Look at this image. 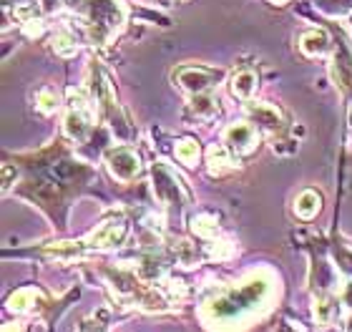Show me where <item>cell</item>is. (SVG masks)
Wrapping results in <instances>:
<instances>
[{
  "mask_svg": "<svg viewBox=\"0 0 352 332\" xmlns=\"http://www.w3.org/2000/svg\"><path fill=\"white\" fill-rule=\"evenodd\" d=\"M270 280H264L262 274H252L234 289H221L214 300H209L204 305V318L221 325L242 322L247 315H254L259 307H264V302L270 300Z\"/></svg>",
  "mask_w": 352,
  "mask_h": 332,
  "instance_id": "1",
  "label": "cell"
},
{
  "mask_svg": "<svg viewBox=\"0 0 352 332\" xmlns=\"http://www.w3.org/2000/svg\"><path fill=\"white\" fill-rule=\"evenodd\" d=\"M83 13H86V33L96 45H109L126 23L121 0H83Z\"/></svg>",
  "mask_w": 352,
  "mask_h": 332,
  "instance_id": "2",
  "label": "cell"
},
{
  "mask_svg": "<svg viewBox=\"0 0 352 332\" xmlns=\"http://www.w3.org/2000/svg\"><path fill=\"white\" fill-rule=\"evenodd\" d=\"M91 78H94V83H91V93L96 96V101H98V106H101V113L106 118H109L111 129L121 136V139H129V133H131V129H129V118L124 116V111H121V104H118V96L116 91H113V83H111L109 74L103 71L98 63H91Z\"/></svg>",
  "mask_w": 352,
  "mask_h": 332,
  "instance_id": "3",
  "label": "cell"
},
{
  "mask_svg": "<svg viewBox=\"0 0 352 332\" xmlns=\"http://www.w3.org/2000/svg\"><path fill=\"white\" fill-rule=\"evenodd\" d=\"M224 71L221 68H212V66H201V63H184L171 74L174 83L179 89L189 91L191 96L194 93H206L212 91L214 86H219L224 81Z\"/></svg>",
  "mask_w": 352,
  "mask_h": 332,
  "instance_id": "4",
  "label": "cell"
},
{
  "mask_svg": "<svg viewBox=\"0 0 352 332\" xmlns=\"http://www.w3.org/2000/svg\"><path fill=\"white\" fill-rule=\"evenodd\" d=\"M151 181H154V194L156 199L162 201L164 207H182L189 201V192L182 184V179L176 177L174 171L166 164H154L151 166Z\"/></svg>",
  "mask_w": 352,
  "mask_h": 332,
  "instance_id": "5",
  "label": "cell"
},
{
  "mask_svg": "<svg viewBox=\"0 0 352 332\" xmlns=\"http://www.w3.org/2000/svg\"><path fill=\"white\" fill-rule=\"evenodd\" d=\"M106 169H109V174L116 181H124L126 184V181H133L141 174V159L131 148L118 146L113 151H109V156H106Z\"/></svg>",
  "mask_w": 352,
  "mask_h": 332,
  "instance_id": "6",
  "label": "cell"
},
{
  "mask_svg": "<svg viewBox=\"0 0 352 332\" xmlns=\"http://www.w3.org/2000/svg\"><path fill=\"white\" fill-rule=\"evenodd\" d=\"M221 144H227L236 156H247L259 146L257 126L239 121V124H229L221 133Z\"/></svg>",
  "mask_w": 352,
  "mask_h": 332,
  "instance_id": "7",
  "label": "cell"
},
{
  "mask_svg": "<svg viewBox=\"0 0 352 332\" xmlns=\"http://www.w3.org/2000/svg\"><path fill=\"white\" fill-rule=\"evenodd\" d=\"M126 232L129 227L124 219H106L86 236V244L91 250H113L126 239Z\"/></svg>",
  "mask_w": 352,
  "mask_h": 332,
  "instance_id": "8",
  "label": "cell"
},
{
  "mask_svg": "<svg viewBox=\"0 0 352 332\" xmlns=\"http://www.w3.org/2000/svg\"><path fill=\"white\" fill-rule=\"evenodd\" d=\"M330 71H332V78H335V86H338L342 93H350L352 91V51L345 41H338V43L332 45Z\"/></svg>",
  "mask_w": 352,
  "mask_h": 332,
  "instance_id": "9",
  "label": "cell"
},
{
  "mask_svg": "<svg viewBox=\"0 0 352 332\" xmlns=\"http://www.w3.org/2000/svg\"><path fill=\"white\" fill-rule=\"evenodd\" d=\"M247 116L252 118V124L259 126L267 133H282L285 131V113L274 104H259V101H247Z\"/></svg>",
  "mask_w": 352,
  "mask_h": 332,
  "instance_id": "10",
  "label": "cell"
},
{
  "mask_svg": "<svg viewBox=\"0 0 352 332\" xmlns=\"http://www.w3.org/2000/svg\"><path fill=\"white\" fill-rule=\"evenodd\" d=\"M300 51L302 56H307V58H322L327 53H332V38L330 33L324 28H307L305 33L300 36Z\"/></svg>",
  "mask_w": 352,
  "mask_h": 332,
  "instance_id": "11",
  "label": "cell"
},
{
  "mask_svg": "<svg viewBox=\"0 0 352 332\" xmlns=\"http://www.w3.org/2000/svg\"><path fill=\"white\" fill-rule=\"evenodd\" d=\"M239 166L236 162V154L227 144H212V146L206 148V169L212 177H221V174H229V171H234Z\"/></svg>",
  "mask_w": 352,
  "mask_h": 332,
  "instance_id": "12",
  "label": "cell"
},
{
  "mask_svg": "<svg viewBox=\"0 0 352 332\" xmlns=\"http://www.w3.org/2000/svg\"><path fill=\"white\" fill-rule=\"evenodd\" d=\"M257 86H259V78L252 68H239V71H234L232 78H229L232 96L242 98V101H252V96L257 93Z\"/></svg>",
  "mask_w": 352,
  "mask_h": 332,
  "instance_id": "13",
  "label": "cell"
},
{
  "mask_svg": "<svg viewBox=\"0 0 352 332\" xmlns=\"http://www.w3.org/2000/svg\"><path fill=\"white\" fill-rule=\"evenodd\" d=\"M63 131H66L68 139L83 141L91 133V113L88 111H68L66 118H63Z\"/></svg>",
  "mask_w": 352,
  "mask_h": 332,
  "instance_id": "14",
  "label": "cell"
},
{
  "mask_svg": "<svg viewBox=\"0 0 352 332\" xmlns=\"http://www.w3.org/2000/svg\"><path fill=\"white\" fill-rule=\"evenodd\" d=\"M41 300H43L41 289H36V287H21V289H15L13 295L8 297V310L23 315V312H30L33 307H38V302H41Z\"/></svg>",
  "mask_w": 352,
  "mask_h": 332,
  "instance_id": "15",
  "label": "cell"
},
{
  "mask_svg": "<svg viewBox=\"0 0 352 332\" xmlns=\"http://www.w3.org/2000/svg\"><path fill=\"white\" fill-rule=\"evenodd\" d=\"M88 250L86 239L83 242H53L48 244L43 250V254H48V257L58 259V262H71V259H78L83 257Z\"/></svg>",
  "mask_w": 352,
  "mask_h": 332,
  "instance_id": "16",
  "label": "cell"
},
{
  "mask_svg": "<svg viewBox=\"0 0 352 332\" xmlns=\"http://www.w3.org/2000/svg\"><path fill=\"white\" fill-rule=\"evenodd\" d=\"M320 209H322V197L315 189H305L294 199V214L300 217V219H312V217H317Z\"/></svg>",
  "mask_w": 352,
  "mask_h": 332,
  "instance_id": "17",
  "label": "cell"
},
{
  "mask_svg": "<svg viewBox=\"0 0 352 332\" xmlns=\"http://www.w3.org/2000/svg\"><path fill=\"white\" fill-rule=\"evenodd\" d=\"M312 315H315V322L320 327H330L335 315H338V300L330 295H320L315 297V307H312Z\"/></svg>",
  "mask_w": 352,
  "mask_h": 332,
  "instance_id": "18",
  "label": "cell"
},
{
  "mask_svg": "<svg viewBox=\"0 0 352 332\" xmlns=\"http://www.w3.org/2000/svg\"><path fill=\"white\" fill-rule=\"evenodd\" d=\"M51 48L60 58H74L76 53H78V43H76V38L71 36L68 30H58V33L51 38Z\"/></svg>",
  "mask_w": 352,
  "mask_h": 332,
  "instance_id": "19",
  "label": "cell"
},
{
  "mask_svg": "<svg viewBox=\"0 0 352 332\" xmlns=\"http://www.w3.org/2000/svg\"><path fill=\"white\" fill-rule=\"evenodd\" d=\"M33 101H36V109L43 113V116H51V113H56L58 111V93L51 89V86H41V89L36 91V96H33Z\"/></svg>",
  "mask_w": 352,
  "mask_h": 332,
  "instance_id": "20",
  "label": "cell"
},
{
  "mask_svg": "<svg viewBox=\"0 0 352 332\" xmlns=\"http://www.w3.org/2000/svg\"><path fill=\"white\" fill-rule=\"evenodd\" d=\"M191 232L197 236H204V239H214L219 234V221L212 214H197L191 219Z\"/></svg>",
  "mask_w": 352,
  "mask_h": 332,
  "instance_id": "21",
  "label": "cell"
},
{
  "mask_svg": "<svg viewBox=\"0 0 352 332\" xmlns=\"http://www.w3.org/2000/svg\"><path fill=\"white\" fill-rule=\"evenodd\" d=\"M191 111L201 118H209L219 111V101H217L209 91H206V93H194V96H191Z\"/></svg>",
  "mask_w": 352,
  "mask_h": 332,
  "instance_id": "22",
  "label": "cell"
},
{
  "mask_svg": "<svg viewBox=\"0 0 352 332\" xmlns=\"http://www.w3.org/2000/svg\"><path fill=\"white\" fill-rule=\"evenodd\" d=\"M199 156H201V148L194 139H182L176 141V159L186 166H194L199 162Z\"/></svg>",
  "mask_w": 352,
  "mask_h": 332,
  "instance_id": "23",
  "label": "cell"
},
{
  "mask_svg": "<svg viewBox=\"0 0 352 332\" xmlns=\"http://www.w3.org/2000/svg\"><path fill=\"white\" fill-rule=\"evenodd\" d=\"M315 5L332 18H345L352 13V0H317Z\"/></svg>",
  "mask_w": 352,
  "mask_h": 332,
  "instance_id": "24",
  "label": "cell"
},
{
  "mask_svg": "<svg viewBox=\"0 0 352 332\" xmlns=\"http://www.w3.org/2000/svg\"><path fill=\"white\" fill-rule=\"evenodd\" d=\"M66 98H68V106L74 111H88V104H91V93L88 89H81V86H71L66 91Z\"/></svg>",
  "mask_w": 352,
  "mask_h": 332,
  "instance_id": "25",
  "label": "cell"
},
{
  "mask_svg": "<svg viewBox=\"0 0 352 332\" xmlns=\"http://www.w3.org/2000/svg\"><path fill=\"white\" fill-rule=\"evenodd\" d=\"M21 28L28 38H38V36H43L45 25H43V21H41V18H36V15H33V18H28V21L21 23Z\"/></svg>",
  "mask_w": 352,
  "mask_h": 332,
  "instance_id": "26",
  "label": "cell"
},
{
  "mask_svg": "<svg viewBox=\"0 0 352 332\" xmlns=\"http://www.w3.org/2000/svg\"><path fill=\"white\" fill-rule=\"evenodd\" d=\"M232 254H234V247L229 242H214L209 247V257L212 259H229Z\"/></svg>",
  "mask_w": 352,
  "mask_h": 332,
  "instance_id": "27",
  "label": "cell"
},
{
  "mask_svg": "<svg viewBox=\"0 0 352 332\" xmlns=\"http://www.w3.org/2000/svg\"><path fill=\"white\" fill-rule=\"evenodd\" d=\"M335 257H338V265L342 267V269H345V272L352 277V252L350 250H340Z\"/></svg>",
  "mask_w": 352,
  "mask_h": 332,
  "instance_id": "28",
  "label": "cell"
},
{
  "mask_svg": "<svg viewBox=\"0 0 352 332\" xmlns=\"http://www.w3.org/2000/svg\"><path fill=\"white\" fill-rule=\"evenodd\" d=\"M13 179H15L13 166H10V164H3V189H6V192L13 186Z\"/></svg>",
  "mask_w": 352,
  "mask_h": 332,
  "instance_id": "29",
  "label": "cell"
},
{
  "mask_svg": "<svg viewBox=\"0 0 352 332\" xmlns=\"http://www.w3.org/2000/svg\"><path fill=\"white\" fill-rule=\"evenodd\" d=\"M3 332H23V325L21 322H8V325H3Z\"/></svg>",
  "mask_w": 352,
  "mask_h": 332,
  "instance_id": "30",
  "label": "cell"
},
{
  "mask_svg": "<svg viewBox=\"0 0 352 332\" xmlns=\"http://www.w3.org/2000/svg\"><path fill=\"white\" fill-rule=\"evenodd\" d=\"M277 332H300V330H294V327L289 325V322H285V325H279Z\"/></svg>",
  "mask_w": 352,
  "mask_h": 332,
  "instance_id": "31",
  "label": "cell"
},
{
  "mask_svg": "<svg viewBox=\"0 0 352 332\" xmlns=\"http://www.w3.org/2000/svg\"><path fill=\"white\" fill-rule=\"evenodd\" d=\"M272 5H277V8H282V5H287V3H289V0H270Z\"/></svg>",
  "mask_w": 352,
  "mask_h": 332,
  "instance_id": "32",
  "label": "cell"
},
{
  "mask_svg": "<svg viewBox=\"0 0 352 332\" xmlns=\"http://www.w3.org/2000/svg\"><path fill=\"white\" fill-rule=\"evenodd\" d=\"M347 332H352V315L347 318Z\"/></svg>",
  "mask_w": 352,
  "mask_h": 332,
  "instance_id": "33",
  "label": "cell"
},
{
  "mask_svg": "<svg viewBox=\"0 0 352 332\" xmlns=\"http://www.w3.org/2000/svg\"><path fill=\"white\" fill-rule=\"evenodd\" d=\"M350 148H352V136H350Z\"/></svg>",
  "mask_w": 352,
  "mask_h": 332,
  "instance_id": "34",
  "label": "cell"
}]
</instances>
